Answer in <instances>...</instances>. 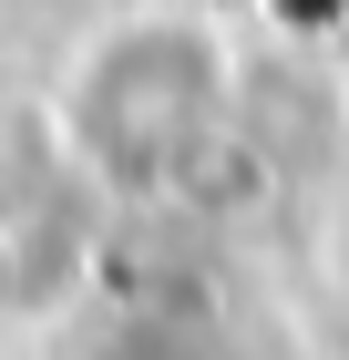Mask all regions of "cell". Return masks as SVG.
I'll return each instance as SVG.
<instances>
[{"instance_id":"6da1fadb","label":"cell","mask_w":349,"mask_h":360,"mask_svg":"<svg viewBox=\"0 0 349 360\" xmlns=\"http://www.w3.org/2000/svg\"><path fill=\"white\" fill-rule=\"evenodd\" d=\"M339 268H349V237H339Z\"/></svg>"}]
</instances>
